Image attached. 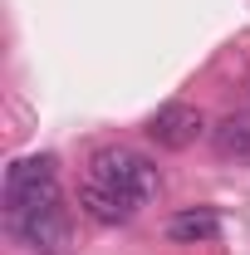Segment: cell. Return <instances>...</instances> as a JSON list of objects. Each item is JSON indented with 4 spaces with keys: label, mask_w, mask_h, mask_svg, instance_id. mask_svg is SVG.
<instances>
[{
    "label": "cell",
    "mask_w": 250,
    "mask_h": 255,
    "mask_svg": "<svg viewBox=\"0 0 250 255\" xmlns=\"http://www.w3.org/2000/svg\"><path fill=\"white\" fill-rule=\"evenodd\" d=\"M89 177H94L98 187L118 191L127 196L132 206H147L157 191H162V177H157V167L142 152H132L123 142H108V147H98L94 157H89Z\"/></svg>",
    "instance_id": "obj_1"
},
{
    "label": "cell",
    "mask_w": 250,
    "mask_h": 255,
    "mask_svg": "<svg viewBox=\"0 0 250 255\" xmlns=\"http://www.w3.org/2000/svg\"><path fill=\"white\" fill-rule=\"evenodd\" d=\"M5 226L34 255H64V246H69V206H64V196L44 201V206H30V211H15V216H5Z\"/></svg>",
    "instance_id": "obj_3"
},
{
    "label": "cell",
    "mask_w": 250,
    "mask_h": 255,
    "mask_svg": "<svg viewBox=\"0 0 250 255\" xmlns=\"http://www.w3.org/2000/svg\"><path fill=\"white\" fill-rule=\"evenodd\" d=\"M59 162L49 152H34V157H15L5 167V216L15 211H30V206H44L59 196Z\"/></svg>",
    "instance_id": "obj_2"
},
{
    "label": "cell",
    "mask_w": 250,
    "mask_h": 255,
    "mask_svg": "<svg viewBox=\"0 0 250 255\" xmlns=\"http://www.w3.org/2000/svg\"><path fill=\"white\" fill-rule=\"evenodd\" d=\"M216 236H221V216L211 206H187V211L167 216V241H177V246H206Z\"/></svg>",
    "instance_id": "obj_6"
},
{
    "label": "cell",
    "mask_w": 250,
    "mask_h": 255,
    "mask_svg": "<svg viewBox=\"0 0 250 255\" xmlns=\"http://www.w3.org/2000/svg\"><path fill=\"white\" fill-rule=\"evenodd\" d=\"M79 211H84L89 221H98V226H127L132 216H137V206H132L127 196H118V191H108V187H98L94 177L79 187Z\"/></svg>",
    "instance_id": "obj_5"
},
{
    "label": "cell",
    "mask_w": 250,
    "mask_h": 255,
    "mask_svg": "<svg viewBox=\"0 0 250 255\" xmlns=\"http://www.w3.org/2000/svg\"><path fill=\"white\" fill-rule=\"evenodd\" d=\"M201 132H206V118L191 103H162L152 118H147V137H152L162 152H187Z\"/></svg>",
    "instance_id": "obj_4"
},
{
    "label": "cell",
    "mask_w": 250,
    "mask_h": 255,
    "mask_svg": "<svg viewBox=\"0 0 250 255\" xmlns=\"http://www.w3.org/2000/svg\"><path fill=\"white\" fill-rule=\"evenodd\" d=\"M211 147H216L221 162L246 167L250 162V118H221V123L211 128Z\"/></svg>",
    "instance_id": "obj_7"
}]
</instances>
